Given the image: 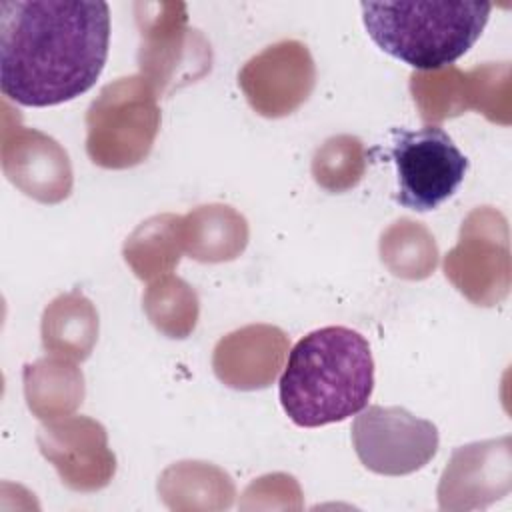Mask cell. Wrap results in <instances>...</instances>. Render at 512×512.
I'll use <instances>...</instances> for the list:
<instances>
[{
  "mask_svg": "<svg viewBox=\"0 0 512 512\" xmlns=\"http://www.w3.org/2000/svg\"><path fill=\"white\" fill-rule=\"evenodd\" d=\"M110 8L84 0L0 2V88L22 106H56L88 92L104 70Z\"/></svg>",
  "mask_w": 512,
  "mask_h": 512,
  "instance_id": "1",
  "label": "cell"
},
{
  "mask_svg": "<svg viewBox=\"0 0 512 512\" xmlns=\"http://www.w3.org/2000/svg\"><path fill=\"white\" fill-rule=\"evenodd\" d=\"M374 390L368 340L346 326H324L300 338L280 376V404L302 428L342 422L366 408Z\"/></svg>",
  "mask_w": 512,
  "mask_h": 512,
  "instance_id": "2",
  "label": "cell"
},
{
  "mask_svg": "<svg viewBox=\"0 0 512 512\" xmlns=\"http://www.w3.org/2000/svg\"><path fill=\"white\" fill-rule=\"evenodd\" d=\"M362 22L380 50L428 72L454 64L484 32L490 2H362Z\"/></svg>",
  "mask_w": 512,
  "mask_h": 512,
  "instance_id": "3",
  "label": "cell"
},
{
  "mask_svg": "<svg viewBox=\"0 0 512 512\" xmlns=\"http://www.w3.org/2000/svg\"><path fill=\"white\" fill-rule=\"evenodd\" d=\"M156 90L142 76L102 88L86 114V152L102 168H130L152 150L160 128Z\"/></svg>",
  "mask_w": 512,
  "mask_h": 512,
  "instance_id": "4",
  "label": "cell"
},
{
  "mask_svg": "<svg viewBox=\"0 0 512 512\" xmlns=\"http://www.w3.org/2000/svg\"><path fill=\"white\" fill-rule=\"evenodd\" d=\"M140 30L138 66L156 92L204 76L210 70V44L188 26L184 2H136Z\"/></svg>",
  "mask_w": 512,
  "mask_h": 512,
  "instance_id": "5",
  "label": "cell"
},
{
  "mask_svg": "<svg viewBox=\"0 0 512 512\" xmlns=\"http://www.w3.org/2000/svg\"><path fill=\"white\" fill-rule=\"evenodd\" d=\"M390 158L398 174L396 202L428 212L446 202L468 172V158L440 126L394 128Z\"/></svg>",
  "mask_w": 512,
  "mask_h": 512,
  "instance_id": "6",
  "label": "cell"
},
{
  "mask_svg": "<svg viewBox=\"0 0 512 512\" xmlns=\"http://www.w3.org/2000/svg\"><path fill=\"white\" fill-rule=\"evenodd\" d=\"M444 274L478 306H494L508 296L510 248L502 212L482 206L466 216L458 244L444 258Z\"/></svg>",
  "mask_w": 512,
  "mask_h": 512,
  "instance_id": "7",
  "label": "cell"
},
{
  "mask_svg": "<svg viewBox=\"0 0 512 512\" xmlns=\"http://www.w3.org/2000/svg\"><path fill=\"white\" fill-rule=\"evenodd\" d=\"M352 442L360 462L386 476L420 470L438 450V430L400 406H368L352 424Z\"/></svg>",
  "mask_w": 512,
  "mask_h": 512,
  "instance_id": "8",
  "label": "cell"
},
{
  "mask_svg": "<svg viewBox=\"0 0 512 512\" xmlns=\"http://www.w3.org/2000/svg\"><path fill=\"white\" fill-rule=\"evenodd\" d=\"M314 78L310 50L298 40H280L264 48L238 74L246 100L266 118H280L296 110L310 96Z\"/></svg>",
  "mask_w": 512,
  "mask_h": 512,
  "instance_id": "9",
  "label": "cell"
},
{
  "mask_svg": "<svg viewBox=\"0 0 512 512\" xmlns=\"http://www.w3.org/2000/svg\"><path fill=\"white\" fill-rule=\"evenodd\" d=\"M38 442L72 488H98L114 474V454L106 446V432L90 418L76 416L50 424L40 430Z\"/></svg>",
  "mask_w": 512,
  "mask_h": 512,
  "instance_id": "10",
  "label": "cell"
},
{
  "mask_svg": "<svg viewBox=\"0 0 512 512\" xmlns=\"http://www.w3.org/2000/svg\"><path fill=\"white\" fill-rule=\"evenodd\" d=\"M286 350L288 338L280 328L252 324L216 344L212 366L216 376L232 388H266L282 368Z\"/></svg>",
  "mask_w": 512,
  "mask_h": 512,
  "instance_id": "11",
  "label": "cell"
},
{
  "mask_svg": "<svg viewBox=\"0 0 512 512\" xmlns=\"http://www.w3.org/2000/svg\"><path fill=\"white\" fill-rule=\"evenodd\" d=\"M4 170L16 186L40 202H60L72 188L68 154L36 130L18 132L16 146L4 144Z\"/></svg>",
  "mask_w": 512,
  "mask_h": 512,
  "instance_id": "12",
  "label": "cell"
},
{
  "mask_svg": "<svg viewBox=\"0 0 512 512\" xmlns=\"http://www.w3.org/2000/svg\"><path fill=\"white\" fill-rule=\"evenodd\" d=\"M510 490V436L454 450L440 480V502L448 496H504Z\"/></svg>",
  "mask_w": 512,
  "mask_h": 512,
  "instance_id": "13",
  "label": "cell"
},
{
  "mask_svg": "<svg viewBox=\"0 0 512 512\" xmlns=\"http://www.w3.org/2000/svg\"><path fill=\"white\" fill-rule=\"evenodd\" d=\"M182 242L194 260L224 262L244 250L248 226L244 216L230 206H200L182 218Z\"/></svg>",
  "mask_w": 512,
  "mask_h": 512,
  "instance_id": "14",
  "label": "cell"
},
{
  "mask_svg": "<svg viewBox=\"0 0 512 512\" xmlns=\"http://www.w3.org/2000/svg\"><path fill=\"white\" fill-rule=\"evenodd\" d=\"M98 334V314L90 300L72 292L58 296L44 312L42 342L46 350L72 360L88 358Z\"/></svg>",
  "mask_w": 512,
  "mask_h": 512,
  "instance_id": "15",
  "label": "cell"
},
{
  "mask_svg": "<svg viewBox=\"0 0 512 512\" xmlns=\"http://www.w3.org/2000/svg\"><path fill=\"white\" fill-rule=\"evenodd\" d=\"M184 248L182 218L174 214L154 216L142 222L124 244V258L142 280L170 272Z\"/></svg>",
  "mask_w": 512,
  "mask_h": 512,
  "instance_id": "16",
  "label": "cell"
},
{
  "mask_svg": "<svg viewBox=\"0 0 512 512\" xmlns=\"http://www.w3.org/2000/svg\"><path fill=\"white\" fill-rule=\"evenodd\" d=\"M30 410L40 418L72 412L84 396L82 372L62 360H38L24 372Z\"/></svg>",
  "mask_w": 512,
  "mask_h": 512,
  "instance_id": "17",
  "label": "cell"
},
{
  "mask_svg": "<svg viewBox=\"0 0 512 512\" xmlns=\"http://www.w3.org/2000/svg\"><path fill=\"white\" fill-rule=\"evenodd\" d=\"M410 92L424 122H442L472 108L468 74L454 66L414 72Z\"/></svg>",
  "mask_w": 512,
  "mask_h": 512,
  "instance_id": "18",
  "label": "cell"
},
{
  "mask_svg": "<svg viewBox=\"0 0 512 512\" xmlns=\"http://www.w3.org/2000/svg\"><path fill=\"white\" fill-rule=\"evenodd\" d=\"M380 254L386 266L402 278H426L436 266V244L428 230L412 220L394 222L380 242Z\"/></svg>",
  "mask_w": 512,
  "mask_h": 512,
  "instance_id": "19",
  "label": "cell"
},
{
  "mask_svg": "<svg viewBox=\"0 0 512 512\" xmlns=\"http://www.w3.org/2000/svg\"><path fill=\"white\" fill-rule=\"evenodd\" d=\"M144 310L160 332L170 338H184L196 326L198 298L184 280L166 276L148 286Z\"/></svg>",
  "mask_w": 512,
  "mask_h": 512,
  "instance_id": "20",
  "label": "cell"
},
{
  "mask_svg": "<svg viewBox=\"0 0 512 512\" xmlns=\"http://www.w3.org/2000/svg\"><path fill=\"white\" fill-rule=\"evenodd\" d=\"M364 146L358 138L342 134L328 138L314 154V180L330 190L342 192L356 186L364 174Z\"/></svg>",
  "mask_w": 512,
  "mask_h": 512,
  "instance_id": "21",
  "label": "cell"
},
{
  "mask_svg": "<svg viewBox=\"0 0 512 512\" xmlns=\"http://www.w3.org/2000/svg\"><path fill=\"white\" fill-rule=\"evenodd\" d=\"M470 102L472 108L480 110L490 122L510 124V66L482 64L468 72Z\"/></svg>",
  "mask_w": 512,
  "mask_h": 512,
  "instance_id": "22",
  "label": "cell"
}]
</instances>
